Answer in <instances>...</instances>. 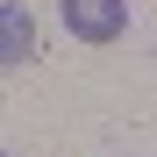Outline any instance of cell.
<instances>
[{
  "label": "cell",
  "instance_id": "obj_1",
  "mask_svg": "<svg viewBox=\"0 0 157 157\" xmlns=\"http://www.w3.org/2000/svg\"><path fill=\"white\" fill-rule=\"evenodd\" d=\"M57 14L78 43H121L128 29V0H57Z\"/></svg>",
  "mask_w": 157,
  "mask_h": 157
},
{
  "label": "cell",
  "instance_id": "obj_3",
  "mask_svg": "<svg viewBox=\"0 0 157 157\" xmlns=\"http://www.w3.org/2000/svg\"><path fill=\"white\" fill-rule=\"evenodd\" d=\"M0 157H7V150H0Z\"/></svg>",
  "mask_w": 157,
  "mask_h": 157
},
{
  "label": "cell",
  "instance_id": "obj_2",
  "mask_svg": "<svg viewBox=\"0 0 157 157\" xmlns=\"http://www.w3.org/2000/svg\"><path fill=\"white\" fill-rule=\"evenodd\" d=\"M29 57H36V14L21 0H0V71L29 64Z\"/></svg>",
  "mask_w": 157,
  "mask_h": 157
}]
</instances>
